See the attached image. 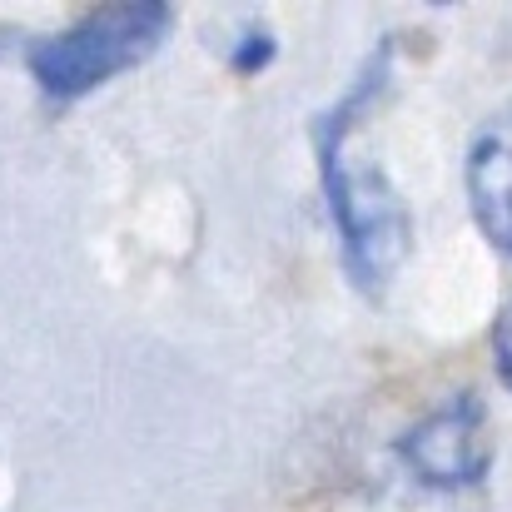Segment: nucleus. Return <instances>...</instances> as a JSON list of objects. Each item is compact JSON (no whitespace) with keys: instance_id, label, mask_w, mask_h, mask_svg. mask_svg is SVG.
<instances>
[{"instance_id":"1","label":"nucleus","mask_w":512,"mask_h":512,"mask_svg":"<svg viewBox=\"0 0 512 512\" xmlns=\"http://www.w3.org/2000/svg\"><path fill=\"white\" fill-rule=\"evenodd\" d=\"M358 105L363 95L339 105V115L319 135V155L329 209L343 234V259L363 289H383L408 254V209L358 135Z\"/></svg>"},{"instance_id":"2","label":"nucleus","mask_w":512,"mask_h":512,"mask_svg":"<svg viewBox=\"0 0 512 512\" xmlns=\"http://www.w3.org/2000/svg\"><path fill=\"white\" fill-rule=\"evenodd\" d=\"M170 35V5L160 0H120L80 15L75 25L55 30L30 50V75L40 80L45 95L75 100L115 80L120 70H135L160 50Z\"/></svg>"},{"instance_id":"3","label":"nucleus","mask_w":512,"mask_h":512,"mask_svg":"<svg viewBox=\"0 0 512 512\" xmlns=\"http://www.w3.org/2000/svg\"><path fill=\"white\" fill-rule=\"evenodd\" d=\"M403 463L418 483L428 488H468L488 473L493 443H488V418L478 408L473 393L443 403L438 413H428L408 438H403Z\"/></svg>"},{"instance_id":"4","label":"nucleus","mask_w":512,"mask_h":512,"mask_svg":"<svg viewBox=\"0 0 512 512\" xmlns=\"http://www.w3.org/2000/svg\"><path fill=\"white\" fill-rule=\"evenodd\" d=\"M468 199H473L478 229L512 259V110L498 115L473 145Z\"/></svg>"},{"instance_id":"5","label":"nucleus","mask_w":512,"mask_h":512,"mask_svg":"<svg viewBox=\"0 0 512 512\" xmlns=\"http://www.w3.org/2000/svg\"><path fill=\"white\" fill-rule=\"evenodd\" d=\"M493 353H498L503 383L512 388V294H508V304H503V314H498V324H493Z\"/></svg>"}]
</instances>
